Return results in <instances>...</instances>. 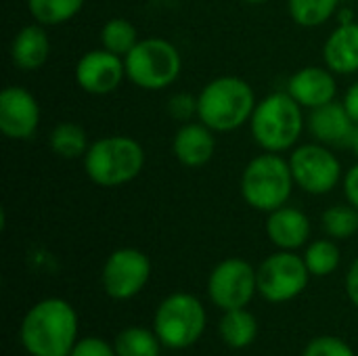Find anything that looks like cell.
Instances as JSON below:
<instances>
[{"mask_svg":"<svg viewBox=\"0 0 358 356\" xmlns=\"http://www.w3.org/2000/svg\"><path fill=\"white\" fill-rule=\"evenodd\" d=\"M69 356H117V353H115V346H109L101 338H84L76 342Z\"/></svg>","mask_w":358,"mask_h":356,"instance_id":"30","label":"cell"},{"mask_svg":"<svg viewBox=\"0 0 358 356\" xmlns=\"http://www.w3.org/2000/svg\"><path fill=\"white\" fill-rule=\"evenodd\" d=\"M76 338L78 315L59 298L38 302L21 323V344L31 356H69Z\"/></svg>","mask_w":358,"mask_h":356,"instance_id":"1","label":"cell"},{"mask_svg":"<svg viewBox=\"0 0 358 356\" xmlns=\"http://www.w3.org/2000/svg\"><path fill=\"white\" fill-rule=\"evenodd\" d=\"M348 147L352 149V153L357 155V159H358V126H357V128H355L352 136H350V143H348Z\"/></svg>","mask_w":358,"mask_h":356,"instance_id":"34","label":"cell"},{"mask_svg":"<svg viewBox=\"0 0 358 356\" xmlns=\"http://www.w3.org/2000/svg\"><path fill=\"white\" fill-rule=\"evenodd\" d=\"M172 153L185 168H201L216 153V132L203 122L180 124L172 138Z\"/></svg>","mask_w":358,"mask_h":356,"instance_id":"15","label":"cell"},{"mask_svg":"<svg viewBox=\"0 0 358 356\" xmlns=\"http://www.w3.org/2000/svg\"><path fill=\"white\" fill-rule=\"evenodd\" d=\"M82 159L90 183L103 189H115L141 176L145 168V149L128 134H107L90 143Z\"/></svg>","mask_w":358,"mask_h":356,"instance_id":"3","label":"cell"},{"mask_svg":"<svg viewBox=\"0 0 358 356\" xmlns=\"http://www.w3.org/2000/svg\"><path fill=\"white\" fill-rule=\"evenodd\" d=\"M296 180L292 174L289 159L281 153L264 151L252 157L241 174V197L258 212H273L285 206L294 193Z\"/></svg>","mask_w":358,"mask_h":356,"instance_id":"5","label":"cell"},{"mask_svg":"<svg viewBox=\"0 0 358 356\" xmlns=\"http://www.w3.org/2000/svg\"><path fill=\"white\" fill-rule=\"evenodd\" d=\"M292 99L304 107V109H317L323 107L331 101H336L338 97V82H336V73L327 67H319V65H308L298 69L285 88Z\"/></svg>","mask_w":358,"mask_h":356,"instance_id":"14","label":"cell"},{"mask_svg":"<svg viewBox=\"0 0 358 356\" xmlns=\"http://www.w3.org/2000/svg\"><path fill=\"white\" fill-rule=\"evenodd\" d=\"M153 329L164 346L172 350L189 348L206 329V311L195 296L172 294L159 304Z\"/></svg>","mask_w":358,"mask_h":356,"instance_id":"7","label":"cell"},{"mask_svg":"<svg viewBox=\"0 0 358 356\" xmlns=\"http://www.w3.org/2000/svg\"><path fill=\"white\" fill-rule=\"evenodd\" d=\"M342 187H344V195L346 201L350 206H355L358 210V164H355L342 178Z\"/></svg>","mask_w":358,"mask_h":356,"instance_id":"31","label":"cell"},{"mask_svg":"<svg viewBox=\"0 0 358 356\" xmlns=\"http://www.w3.org/2000/svg\"><path fill=\"white\" fill-rule=\"evenodd\" d=\"M76 84L94 97H105L115 92L126 78L124 57L109 52L107 48H92L84 52L76 63Z\"/></svg>","mask_w":358,"mask_h":356,"instance_id":"12","label":"cell"},{"mask_svg":"<svg viewBox=\"0 0 358 356\" xmlns=\"http://www.w3.org/2000/svg\"><path fill=\"white\" fill-rule=\"evenodd\" d=\"M306 126H308V132L313 134V138L327 147L348 145L350 136L357 128L344 101L342 103L331 101L323 107L310 109V115L306 118Z\"/></svg>","mask_w":358,"mask_h":356,"instance_id":"16","label":"cell"},{"mask_svg":"<svg viewBox=\"0 0 358 356\" xmlns=\"http://www.w3.org/2000/svg\"><path fill=\"white\" fill-rule=\"evenodd\" d=\"M266 235L279 250L296 252L310 239V218L302 210L285 204L268 212Z\"/></svg>","mask_w":358,"mask_h":356,"instance_id":"17","label":"cell"},{"mask_svg":"<svg viewBox=\"0 0 358 356\" xmlns=\"http://www.w3.org/2000/svg\"><path fill=\"white\" fill-rule=\"evenodd\" d=\"M258 292V273L243 258H227L208 279L210 300L222 311L245 308Z\"/></svg>","mask_w":358,"mask_h":356,"instance_id":"10","label":"cell"},{"mask_svg":"<svg viewBox=\"0 0 358 356\" xmlns=\"http://www.w3.org/2000/svg\"><path fill=\"white\" fill-rule=\"evenodd\" d=\"M243 2H248V4H264L268 0H243Z\"/></svg>","mask_w":358,"mask_h":356,"instance_id":"35","label":"cell"},{"mask_svg":"<svg viewBox=\"0 0 358 356\" xmlns=\"http://www.w3.org/2000/svg\"><path fill=\"white\" fill-rule=\"evenodd\" d=\"M306 126L304 107H300L287 90L271 92L256 103L250 120V130L262 151H292Z\"/></svg>","mask_w":358,"mask_h":356,"instance_id":"4","label":"cell"},{"mask_svg":"<svg viewBox=\"0 0 358 356\" xmlns=\"http://www.w3.org/2000/svg\"><path fill=\"white\" fill-rule=\"evenodd\" d=\"M302 356H355V353L344 340L334 336H321L308 342Z\"/></svg>","mask_w":358,"mask_h":356,"instance_id":"28","label":"cell"},{"mask_svg":"<svg viewBox=\"0 0 358 356\" xmlns=\"http://www.w3.org/2000/svg\"><path fill=\"white\" fill-rule=\"evenodd\" d=\"M321 220H323V231L331 239H348L358 233V210L348 201L327 208Z\"/></svg>","mask_w":358,"mask_h":356,"instance_id":"26","label":"cell"},{"mask_svg":"<svg viewBox=\"0 0 358 356\" xmlns=\"http://www.w3.org/2000/svg\"><path fill=\"white\" fill-rule=\"evenodd\" d=\"M304 262L315 277H327L340 266V248L334 239H317L304 252Z\"/></svg>","mask_w":358,"mask_h":356,"instance_id":"27","label":"cell"},{"mask_svg":"<svg viewBox=\"0 0 358 356\" xmlns=\"http://www.w3.org/2000/svg\"><path fill=\"white\" fill-rule=\"evenodd\" d=\"M346 294L350 298V302L358 308V258L350 264L348 275H346Z\"/></svg>","mask_w":358,"mask_h":356,"instance_id":"32","label":"cell"},{"mask_svg":"<svg viewBox=\"0 0 358 356\" xmlns=\"http://www.w3.org/2000/svg\"><path fill=\"white\" fill-rule=\"evenodd\" d=\"M325 67L336 76H352L358 71V21L340 23L323 44Z\"/></svg>","mask_w":358,"mask_h":356,"instance_id":"18","label":"cell"},{"mask_svg":"<svg viewBox=\"0 0 358 356\" xmlns=\"http://www.w3.org/2000/svg\"><path fill=\"white\" fill-rule=\"evenodd\" d=\"M25 2L36 23L55 27L71 21L84 8L86 0H25Z\"/></svg>","mask_w":358,"mask_h":356,"instance_id":"22","label":"cell"},{"mask_svg":"<svg viewBox=\"0 0 358 356\" xmlns=\"http://www.w3.org/2000/svg\"><path fill=\"white\" fill-rule=\"evenodd\" d=\"M168 113L178 120L180 124L191 122L193 118H197V97L189 94V92H178L174 97H170L168 101Z\"/></svg>","mask_w":358,"mask_h":356,"instance_id":"29","label":"cell"},{"mask_svg":"<svg viewBox=\"0 0 358 356\" xmlns=\"http://www.w3.org/2000/svg\"><path fill=\"white\" fill-rule=\"evenodd\" d=\"M287 159L296 187L308 195H327L344 178L338 155L323 143L296 145Z\"/></svg>","mask_w":358,"mask_h":356,"instance_id":"8","label":"cell"},{"mask_svg":"<svg viewBox=\"0 0 358 356\" xmlns=\"http://www.w3.org/2000/svg\"><path fill=\"white\" fill-rule=\"evenodd\" d=\"M117 356H159V338L145 327H126L115 338Z\"/></svg>","mask_w":358,"mask_h":356,"instance_id":"25","label":"cell"},{"mask_svg":"<svg viewBox=\"0 0 358 356\" xmlns=\"http://www.w3.org/2000/svg\"><path fill=\"white\" fill-rule=\"evenodd\" d=\"M151 277V260L134 248L115 250L103 266V287L113 300L134 298Z\"/></svg>","mask_w":358,"mask_h":356,"instance_id":"11","label":"cell"},{"mask_svg":"<svg viewBox=\"0 0 358 356\" xmlns=\"http://www.w3.org/2000/svg\"><path fill=\"white\" fill-rule=\"evenodd\" d=\"M38 99L23 86H6L0 92V132L8 141H29L40 128Z\"/></svg>","mask_w":358,"mask_h":356,"instance_id":"13","label":"cell"},{"mask_svg":"<svg viewBox=\"0 0 358 356\" xmlns=\"http://www.w3.org/2000/svg\"><path fill=\"white\" fill-rule=\"evenodd\" d=\"M344 105H346L350 118L355 120V124L358 126V80L346 90V94H344Z\"/></svg>","mask_w":358,"mask_h":356,"instance_id":"33","label":"cell"},{"mask_svg":"<svg viewBox=\"0 0 358 356\" xmlns=\"http://www.w3.org/2000/svg\"><path fill=\"white\" fill-rule=\"evenodd\" d=\"M126 78L143 90H164L172 86L182 71L180 50L166 38H145L124 57Z\"/></svg>","mask_w":358,"mask_h":356,"instance_id":"6","label":"cell"},{"mask_svg":"<svg viewBox=\"0 0 358 356\" xmlns=\"http://www.w3.org/2000/svg\"><path fill=\"white\" fill-rule=\"evenodd\" d=\"M50 57V38L46 34V25L29 23L21 27L10 42V61L21 71L40 69Z\"/></svg>","mask_w":358,"mask_h":356,"instance_id":"19","label":"cell"},{"mask_svg":"<svg viewBox=\"0 0 358 356\" xmlns=\"http://www.w3.org/2000/svg\"><path fill=\"white\" fill-rule=\"evenodd\" d=\"M256 273L260 296L275 304L298 298L306 290L310 277L304 258L287 250L271 254Z\"/></svg>","mask_w":358,"mask_h":356,"instance_id":"9","label":"cell"},{"mask_svg":"<svg viewBox=\"0 0 358 356\" xmlns=\"http://www.w3.org/2000/svg\"><path fill=\"white\" fill-rule=\"evenodd\" d=\"M256 94L239 76H218L197 94V120L214 132H233L250 124L256 109Z\"/></svg>","mask_w":358,"mask_h":356,"instance_id":"2","label":"cell"},{"mask_svg":"<svg viewBox=\"0 0 358 356\" xmlns=\"http://www.w3.org/2000/svg\"><path fill=\"white\" fill-rule=\"evenodd\" d=\"M258 334V323L254 319L252 313H248L245 308H235V311H224V317L220 321V336L222 340L235 348H248Z\"/></svg>","mask_w":358,"mask_h":356,"instance_id":"21","label":"cell"},{"mask_svg":"<svg viewBox=\"0 0 358 356\" xmlns=\"http://www.w3.org/2000/svg\"><path fill=\"white\" fill-rule=\"evenodd\" d=\"M48 145L55 155L61 159H80L86 155L90 143L86 130L76 122H61L52 128L48 136Z\"/></svg>","mask_w":358,"mask_h":356,"instance_id":"20","label":"cell"},{"mask_svg":"<svg viewBox=\"0 0 358 356\" xmlns=\"http://www.w3.org/2000/svg\"><path fill=\"white\" fill-rule=\"evenodd\" d=\"M138 31L132 21L124 17H111L101 27V46L107 48L113 55L126 57L138 42Z\"/></svg>","mask_w":358,"mask_h":356,"instance_id":"24","label":"cell"},{"mask_svg":"<svg viewBox=\"0 0 358 356\" xmlns=\"http://www.w3.org/2000/svg\"><path fill=\"white\" fill-rule=\"evenodd\" d=\"M287 8L300 27H319L338 15L340 0H287Z\"/></svg>","mask_w":358,"mask_h":356,"instance_id":"23","label":"cell"}]
</instances>
